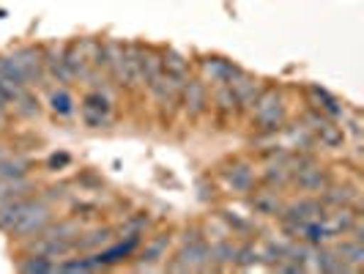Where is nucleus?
Returning <instances> with one entry per match:
<instances>
[{"mask_svg":"<svg viewBox=\"0 0 364 274\" xmlns=\"http://www.w3.org/2000/svg\"><path fill=\"white\" fill-rule=\"evenodd\" d=\"M112 93L107 88H96V91L85 93L82 105H80V121L88 129H109L112 127Z\"/></svg>","mask_w":364,"mask_h":274,"instance_id":"1","label":"nucleus"},{"mask_svg":"<svg viewBox=\"0 0 364 274\" xmlns=\"http://www.w3.org/2000/svg\"><path fill=\"white\" fill-rule=\"evenodd\" d=\"M208 269H214V263H211V244L205 238L181 244L178 255L167 263V272H208Z\"/></svg>","mask_w":364,"mask_h":274,"instance_id":"2","label":"nucleus"},{"mask_svg":"<svg viewBox=\"0 0 364 274\" xmlns=\"http://www.w3.org/2000/svg\"><path fill=\"white\" fill-rule=\"evenodd\" d=\"M53 222V209L47 206V203L38 198L22 217H19V222L9 231V233H14V236H22V238H28V236H36V233H41L47 225Z\"/></svg>","mask_w":364,"mask_h":274,"instance_id":"3","label":"nucleus"},{"mask_svg":"<svg viewBox=\"0 0 364 274\" xmlns=\"http://www.w3.org/2000/svg\"><path fill=\"white\" fill-rule=\"evenodd\" d=\"M181 88H183V80L173 77V74H164V72L159 74L156 83L148 85V91L156 99V105L162 110H167V112L181 107Z\"/></svg>","mask_w":364,"mask_h":274,"instance_id":"4","label":"nucleus"},{"mask_svg":"<svg viewBox=\"0 0 364 274\" xmlns=\"http://www.w3.org/2000/svg\"><path fill=\"white\" fill-rule=\"evenodd\" d=\"M181 107L189 118H200L203 112L211 107V105H208V88H205L203 80H198V77H186V80H183Z\"/></svg>","mask_w":364,"mask_h":274,"instance_id":"5","label":"nucleus"},{"mask_svg":"<svg viewBox=\"0 0 364 274\" xmlns=\"http://www.w3.org/2000/svg\"><path fill=\"white\" fill-rule=\"evenodd\" d=\"M244 72L238 63L228 60V58H203L200 60V74L203 83H214V85H230L238 74Z\"/></svg>","mask_w":364,"mask_h":274,"instance_id":"6","label":"nucleus"},{"mask_svg":"<svg viewBox=\"0 0 364 274\" xmlns=\"http://www.w3.org/2000/svg\"><path fill=\"white\" fill-rule=\"evenodd\" d=\"M323 214H326V206L318 201V198H304V201L293 203V206H282L279 222L282 225H299V222L321 219Z\"/></svg>","mask_w":364,"mask_h":274,"instance_id":"7","label":"nucleus"},{"mask_svg":"<svg viewBox=\"0 0 364 274\" xmlns=\"http://www.w3.org/2000/svg\"><path fill=\"white\" fill-rule=\"evenodd\" d=\"M230 91H233V96H236V107L244 110V112H252V107H255L257 96H260V91H263V83L257 80L255 74L250 72H241L230 83Z\"/></svg>","mask_w":364,"mask_h":274,"instance_id":"8","label":"nucleus"},{"mask_svg":"<svg viewBox=\"0 0 364 274\" xmlns=\"http://www.w3.org/2000/svg\"><path fill=\"white\" fill-rule=\"evenodd\" d=\"M9 58H11V63L22 72V77H25L28 83H38L41 77H47V74H44V58H41V50H38V47H19V50H14Z\"/></svg>","mask_w":364,"mask_h":274,"instance_id":"9","label":"nucleus"},{"mask_svg":"<svg viewBox=\"0 0 364 274\" xmlns=\"http://www.w3.org/2000/svg\"><path fill=\"white\" fill-rule=\"evenodd\" d=\"M41 58H44V74L47 77H53V80L63 83V85L74 83L72 72L66 66V44H47L41 50Z\"/></svg>","mask_w":364,"mask_h":274,"instance_id":"10","label":"nucleus"},{"mask_svg":"<svg viewBox=\"0 0 364 274\" xmlns=\"http://www.w3.org/2000/svg\"><path fill=\"white\" fill-rule=\"evenodd\" d=\"M222 179L228 184V189L236 192V195L252 192L257 184L255 170H252V164H247V162H233L230 167H225V170H222Z\"/></svg>","mask_w":364,"mask_h":274,"instance_id":"11","label":"nucleus"},{"mask_svg":"<svg viewBox=\"0 0 364 274\" xmlns=\"http://www.w3.org/2000/svg\"><path fill=\"white\" fill-rule=\"evenodd\" d=\"M291 181L299 189H304V192H321V189H326L328 184H331V176H328V170H323V167H318V164L312 162L307 167H301V170H296Z\"/></svg>","mask_w":364,"mask_h":274,"instance_id":"12","label":"nucleus"},{"mask_svg":"<svg viewBox=\"0 0 364 274\" xmlns=\"http://www.w3.org/2000/svg\"><path fill=\"white\" fill-rule=\"evenodd\" d=\"M318 201L323 203L326 209H343V206H350V209H359V189H350V186H334L328 184L326 189H321V198Z\"/></svg>","mask_w":364,"mask_h":274,"instance_id":"13","label":"nucleus"},{"mask_svg":"<svg viewBox=\"0 0 364 274\" xmlns=\"http://www.w3.org/2000/svg\"><path fill=\"white\" fill-rule=\"evenodd\" d=\"M66 66H69L74 80H91L93 66H91V58L82 50V41L66 44Z\"/></svg>","mask_w":364,"mask_h":274,"instance_id":"14","label":"nucleus"},{"mask_svg":"<svg viewBox=\"0 0 364 274\" xmlns=\"http://www.w3.org/2000/svg\"><path fill=\"white\" fill-rule=\"evenodd\" d=\"M47 107H50V112H53L55 118L69 121V118H74V112H77V102H74L72 91L63 85V88H53V91L47 93Z\"/></svg>","mask_w":364,"mask_h":274,"instance_id":"15","label":"nucleus"},{"mask_svg":"<svg viewBox=\"0 0 364 274\" xmlns=\"http://www.w3.org/2000/svg\"><path fill=\"white\" fill-rule=\"evenodd\" d=\"M38 198H31V195H25V198H17V201H9V203H3L0 206V231H11L14 225L19 222V217L36 203Z\"/></svg>","mask_w":364,"mask_h":274,"instance_id":"16","label":"nucleus"},{"mask_svg":"<svg viewBox=\"0 0 364 274\" xmlns=\"http://www.w3.org/2000/svg\"><path fill=\"white\" fill-rule=\"evenodd\" d=\"M167 247H170V236H167V233L151 238L146 244V250H143V260H140L134 269H137V272H151V269H156V263L167 255Z\"/></svg>","mask_w":364,"mask_h":274,"instance_id":"17","label":"nucleus"},{"mask_svg":"<svg viewBox=\"0 0 364 274\" xmlns=\"http://www.w3.org/2000/svg\"><path fill=\"white\" fill-rule=\"evenodd\" d=\"M162 72V53H156L151 47H140V77H143V85L148 88L151 83H156Z\"/></svg>","mask_w":364,"mask_h":274,"instance_id":"18","label":"nucleus"},{"mask_svg":"<svg viewBox=\"0 0 364 274\" xmlns=\"http://www.w3.org/2000/svg\"><path fill=\"white\" fill-rule=\"evenodd\" d=\"M252 121L263 132H279V129H285V124H288L285 105H277V107H269L263 110V112H252Z\"/></svg>","mask_w":364,"mask_h":274,"instance_id":"19","label":"nucleus"},{"mask_svg":"<svg viewBox=\"0 0 364 274\" xmlns=\"http://www.w3.org/2000/svg\"><path fill=\"white\" fill-rule=\"evenodd\" d=\"M252 211L255 214H263V217H279V211H282V201H279V195L272 192V189H263V192H255L252 198Z\"/></svg>","mask_w":364,"mask_h":274,"instance_id":"20","label":"nucleus"},{"mask_svg":"<svg viewBox=\"0 0 364 274\" xmlns=\"http://www.w3.org/2000/svg\"><path fill=\"white\" fill-rule=\"evenodd\" d=\"M162 69H164V74H173V77H178V80H186L192 63H189L186 55L176 53V50H162Z\"/></svg>","mask_w":364,"mask_h":274,"instance_id":"21","label":"nucleus"},{"mask_svg":"<svg viewBox=\"0 0 364 274\" xmlns=\"http://www.w3.org/2000/svg\"><path fill=\"white\" fill-rule=\"evenodd\" d=\"M334 253L346 260L348 266L356 272L359 266L364 263V244L362 241H353V238H346V241H340L337 247H334Z\"/></svg>","mask_w":364,"mask_h":274,"instance_id":"22","label":"nucleus"},{"mask_svg":"<svg viewBox=\"0 0 364 274\" xmlns=\"http://www.w3.org/2000/svg\"><path fill=\"white\" fill-rule=\"evenodd\" d=\"M115 241L112 231L109 228H102V231H93L88 236H77L74 241V250H82V253H91V250H99V247H109Z\"/></svg>","mask_w":364,"mask_h":274,"instance_id":"23","label":"nucleus"},{"mask_svg":"<svg viewBox=\"0 0 364 274\" xmlns=\"http://www.w3.org/2000/svg\"><path fill=\"white\" fill-rule=\"evenodd\" d=\"M312 135H315V140H321V146L326 148L346 146V132H343V127H337V121H326L323 127H318Z\"/></svg>","mask_w":364,"mask_h":274,"instance_id":"24","label":"nucleus"},{"mask_svg":"<svg viewBox=\"0 0 364 274\" xmlns=\"http://www.w3.org/2000/svg\"><path fill=\"white\" fill-rule=\"evenodd\" d=\"M236 253H238V247L233 241L217 238V241L211 244V263H214V269H217V266H233V263H236Z\"/></svg>","mask_w":364,"mask_h":274,"instance_id":"25","label":"nucleus"},{"mask_svg":"<svg viewBox=\"0 0 364 274\" xmlns=\"http://www.w3.org/2000/svg\"><path fill=\"white\" fill-rule=\"evenodd\" d=\"M31 173V162L22 157H3L0 159V179H25Z\"/></svg>","mask_w":364,"mask_h":274,"instance_id":"26","label":"nucleus"},{"mask_svg":"<svg viewBox=\"0 0 364 274\" xmlns=\"http://www.w3.org/2000/svg\"><path fill=\"white\" fill-rule=\"evenodd\" d=\"M293 179V173L288 170V164L282 162V159H277V162H272L269 167H266V173H263V184H269V186H288Z\"/></svg>","mask_w":364,"mask_h":274,"instance_id":"27","label":"nucleus"},{"mask_svg":"<svg viewBox=\"0 0 364 274\" xmlns=\"http://www.w3.org/2000/svg\"><path fill=\"white\" fill-rule=\"evenodd\" d=\"M36 236H47V238H66V241H77V236H80V225L77 222H58V225H47L41 233H36Z\"/></svg>","mask_w":364,"mask_h":274,"instance_id":"28","label":"nucleus"},{"mask_svg":"<svg viewBox=\"0 0 364 274\" xmlns=\"http://www.w3.org/2000/svg\"><path fill=\"white\" fill-rule=\"evenodd\" d=\"M11 107H14V112H17L19 118H36L38 115V99L31 93V88L25 93H19L17 99L11 102Z\"/></svg>","mask_w":364,"mask_h":274,"instance_id":"29","label":"nucleus"},{"mask_svg":"<svg viewBox=\"0 0 364 274\" xmlns=\"http://www.w3.org/2000/svg\"><path fill=\"white\" fill-rule=\"evenodd\" d=\"M214 107H217L222 115H233V112H238L236 96H233V91H230V85H219L217 88V93H214Z\"/></svg>","mask_w":364,"mask_h":274,"instance_id":"30","label":"nucleus"},{"mask_svg":"<svg viewBox=\"0 0 364 274\" xmlns=\"http://www.w3.org/2000/svg\"><path fill=\"white\" fill-rule=\"evenodd\" d=\"M257 263H260V253H257L252 244H244V247H238L236 253V263L238 269H255Z\"/></svg>","mask_w":364,"mask_h":274,"instance_id":"31","label":"nucleus"},{"mask_svg":"<svg viewBox=\"0 0 364 274\" xmlns=\"http://www.w3.org/2000/svg\"><path fill=\"white\" fill-rule=\"evenodd\" d=\"M22 272H58V260L47 255H31V260L22 263Z\"/></svg>","mask_w":364,"mask_h":274,"instance_id":"32","label":"nucleus"},{"mask_svg":"<svg viewBox=\"0 0 364 274\" xmlns=\"http://www.w3.org/2000/svg\"><path fill=\"white\" fill-rule=\"evenodd\" d=\"M222 219H225V225H228L230 231H236V233H252V231H255V225H252L250 219L238 217V214H230V211H222Z\"/></svg>","mask_w":364,"mask_h":274,"instance_id":"33","label":"nucleus"},{"mask_svg":"<svg viewBox=\"0 0 364 274\" xmlns=\"http://www.w3.org/2000/svg\"><path fill=\"white\" fill-rule=\"evenodd\" d=\"M146 228H148V217H146V214H134V217H132L127 225H124V231H127L129 236H140Z\"/></svg>","mask_w":364,"mask_h":274,"instance_id":"34","label":"nucleus"},{"mask_svg":"<svg viewBox=\"0 0 364 274\" xmlns=\"http://www.w3.org/2000/svg\"><path fill=\"white\" fill-rule=\"evenodd\" d=\"M9 107H11V105H9V99H6L3 93H0V129H3L6 118H9Z\"/></svg>","mask_w":364,"mask_h":274,"instance_id":"35","label":"nucleus"},{"mask_svg":"<svg viewBox=\"0 0 364 274\" xmlns=\"http://www.w3.org/2000/svg\"><path fill=\"white\" fill-rule=\"evenodd\" d=\"M69 162V157H66V154H60V157H58V154H53V157H50V164H53V167H58V164H66Z\"/></svg>","mask_w":364,"mask_h":274,"instance_id":"36","label":"nucleus"}]
</instances>
